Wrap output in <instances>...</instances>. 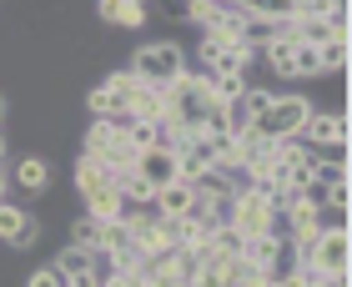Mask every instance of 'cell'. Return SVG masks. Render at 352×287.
Returning a JSON list of instances; mask_svg holds the SVG:
<instances>
[{
	"label": "cell",
	"mask_w": 352,
	"mask_h": 287,
	"mask_svg": "<svg viewBox=\"0 0 352 287\" xmlns=\"http://www.w3.org/2000/svg\"><path fill=\"white\" fill-rule=\"evenodd\" d=\"M126 71H131L141 86L171 91V86L182 81L191 66H186V51H182L176 41H146V45H141V51L131 56V66H126Z\"/></svg>",
	"instance_id": "cell-1"
},
{
	"label": "cell",
	"mask_w": 352,
	"mask_h": 287,
	"mask_svg": "<svg viewBox=\"0 0 352 287\" xmlns=\"http://www.w3.org/2000/svg\"><path fill=\"white\" fill-rule=\"evenodd\" d=\"M81 156L96 162V167H106L111 177H126V171L136 167L141 151H131V141H126L111 121H91V131L81 136Z\"/></svg>",
	"instance_id": "cell-2"
},
{
	"label": "cell",
	"mask_w": 352,
	"mask_h": 287,
	"mask_svg": "<svg viewBox=\"0 0 352 287\" xmlns=\"http://www.w3.org/2000/svg\"><path fill=\"white\" fill-rule=\"evenodd\" d=\"M312 111H317V106L307 101V96H277L267 116L252 121V136H262V141H297Z\"/></svg>",
	"instance_id": "cell-3"
},
{
	"label": "cell",
	"mask_w": 352,
	"mask_h": 287,
	"mask_svg": "<svg viewBox=\"0 0 352 287\" xmlns=\"http://www.w3.org/2000/svg\"><path fill=\"white\" fill-rule=\"evenodd\" d=\"M227 227L242 237V242H247V237H262V232H277V206H272L257 187H242V191L232 197Z\"/></svg>",
	"instance_id": "cell-4"
},
{
	"label": "cell",
	"mask_w": 352,
	"mask_h": 287,
	"mask_svg": "<svg viewBox=\"0 0 352 287\" xmlns=\"http://www.w3.org/2000/svg\"><path fill=\"white\" fill-rule=\"evenodd\" d=\"M307 262L322 277H347V267H352V232L347 227H327L322 237H317V247H312Z\"/></svg>",
	"instance_id": "cell-5"
},
{
	"label": "cell",
	"mask_w": 352,
	"mask_h": 287,
	"mask_svg": "<svg viewBox=\"0 0 352 287\" xmlns=\"http://www.w3.org/2000/svg\"><path fill=\"white\" fill-rule=\"evenodd\" d=\"M282 257H287L282 227H277V232H262V237H247V242H242V262H252L257 273H272V277H277V273H282V267H277Z\"/></svg>",
	"instance_id": "cell-6"
},
{
	"label": "cell",
	"mask_w": 352,
	"mask_h": 287,
	"mask_svg": "<svg viewBox=\"0 0 352 287\" xmlns=\"http://www.w3.org/2000/svg\"><path fill=\"white\" fill-rule=\"evenodd\" d=\"M297 141H302L307 151H317V147H332V141H347V116H342V111H312Z\"/></svg>",
	"instance_id": "cell-7"
},
{
	"label": "cell",
	"mask_w": 352,
	"mask_h": 287,
	"mask_svg": "<svg viewBox=\"0 0 352 287\" xmlns=\"http://www.w3.org/2000/svg\"><path fill=\"white\" fill-rule=\"evenodd\" d=\"M151 212L166 217V222L191 217V212H197V187H191V182H171V187H162V191H156V202H151Z\"/></svg>",
	"instance_id": "cell-8"
},
{
	"label": "cell",
	"mask_w": 352,
	"mask_h": 287,
	"mask_svg": "<svg viewBox=\"0 0 352 287\" xmlns=\"http://www.w3.org/2000/svg\"><path fill=\"white\" fill-rule=\"evenodd\" d=\"M131 171H136V177H146L156 191L171 187V182H182V177H176V151H162V147H146V151L136 156Z\"/></svg>",
	"instance_id": "cell-9"
},
{
	"label": "cell",
	"mask_w": 352,
	"mask_h": 287,
	"mask_svg": "<svg viewBox=\"0 0 352 287\" xmlns=\"http://www.w3.org/2000/svg\"><path fill=\"white\" fill-rule=\"evenodd\" d=\"M101 15H106V21L116 25V30H141L151 10L141 6V0H101Z\"/></svg>",
	"instance_id": "cell-10"
},
{
	"label": "cell",
	"mask_w": 352,
	"mask_h": 287,
	"mask_svg": "<svg viewBox=\"0 0 352 287\" xmlns=\"http://www.w3.org/2000/svg\"><path fill=\"white\" fill-rule=\"evenodd\" d=\"M81 202H86V217H91V222H121V212H126L116 182L101 187V191H91V197H81Z\"/></svg>",
	"instance_id": "cell-11"
},
{
	"label": "cell",
	"mask_w": 352,
	"mask_h": 287,
	"mask_svg": "<svg viewBox=\"0 0 352 287\" xmlns=\"http://www.w3.org/2000/svg\"><path fill=\"white\" fill-rule=\"evenodd\" d=\"M10 182L21 191H45V187H51V167H45L41 156H21L15 171H10Z\"/></svg>",
	"instance_id": "cell-12"
},
{
	"label": "cell",
	"mask_w": 352,
	"mask_h": 287,
	"mask_svg": "<svg viewBox=\"0 0 352 287\" xmlns=\"http://www.w3.org/2000/svg\"><path fill=\"white\" fill-rule=\"evenodd\" d=\"M91 257H96V252H81V247H71V242H66V247H60V257H56L51 267H56V273L66 277V282H76V277H86V273H91Z\"/></svg>",
	"instance_id": "cell-13"
},
{
	"label": "cell",
	"mask_w": 352,
	"mask_h": 287,
	"mask_svg": "<svg viewBox=\"0 0 352 287\" xmlns=\"http://www.w3.org/2000/svg\"><path fill=\"white\" fill-rule=\"evenodd\" d=\"M111 182H116V177H111L106 167L86 162V156L76 162V191H81V197H91V191H101V187H111Z\"/></svg>",
	"instance_id": "cell-14"
},
{
	"label": "cell",
	"mask_w": 352,
	"mask_h": 287,
	"mask_svg": "<svg viewBox=\"0 0 352 287\" xmlns=\"http://www.w3.org/2000/svg\"><path fill=\"white\" fill-rule=\"evenodd\" d=\"M312 76H322V56H317V45H292V81H312Z\"/></svg>",
	"instance_id": "cell-15"
},
{
	"label": "cell",
	"mask_w": 352,
	"mask_h": 287,
	"mask_svg": "<svg viewBox=\"0 0 352 287\" xmlns=\"http://www.w3.org/2000/svg\"><path fill=\"white\" fill-rule=\"evenodd\" d=\"M71 247H81V252H101V222L76 217V222H71Z\"/></svg>",
	"instance_id": "cell-16"
},
{
	"label": "cell",
	"mask_w": 352,
	"mask_h": 287,
	"mask_svg": "<svg viewBox=\"0 0 352 287\" xmlns=\"http://www.w3.org/2000/svg\"><path fill=\"white\" fill-rule=\"evenodd\" d=\"M25 206H15V202H0V242H15L21 237V227H25Z\"/></svg>",
	"instance_id": "cell-17"
},
{
	"label": "cell",
	"mask_w": 352,
	"mask_h": 287,
	"mask_svg": "<svg viewBox=\"0 0 352 287\" xmlns=\"http://www.w3.org/2000/svg\"><path fill=\"white\" fill-rule=\"evenodd\" d=\"M272 101H277V91H267V86H247V91H242V111H247L252 121H257V116H267V111H272Z\"/></svg>",
	"instance_id": "cell-18"
},
{
	"label": "cell",
	"mask_w": 352,
	"mask_h": 287,
	"mask_svg": "<svg viewBox=\"0 0 352 287\" xmlns=\"http://www.w3.org/2000/svg\"><path fill=\"white\" fill-rule=\"evenodd\" d=\"M186 21L201 25V30H212V25L221 21V0H191V6H186Z\"/></svg>",
	"instance_id": "cell-19"
},
{
	"label": "cell",
	"mask_w": 352,
	"mask_h": 287,
	"mask_svg": "<svg viewBox=\"0 0 352 287\" xmlns=\"http://www.w3.org/2000/svg\"><path fill=\"white\" fill-rule=\"evenodd\" d=\"M317 56H322V71H347V41H327Z\"/></svg>",
	"instance_id": "cell-20"
},
{
	"label": "cell",
	"mask_w": 352,
	"mask_h": 287,
	"mask_svg": "<svg viewBox=\"0 0 352 287\" xmlns=\"http://www.w3.org/2000/svg\"><path fill=\"white\" fill-rule=\"evenodd\" d=\"M25 287H66V277H60L56 267H36V273L25 277Z\"/></svg>",
	"instance_id": "cell-21"
},
{
	"label": "cell",
	"mask_w": 352,
	"mask_h": 287,
	"mask_svg": "<svg viewBox=\"0 0 352 287\" xmlns=\"http://www.w3.org/2000/svg\"><path fill=\"white\" fill-rule=\"evenodd\" d=\"M36 242H41V222H36V217H25V227H21V237H15L10 247H21V252H25V247H36Z\"/></svg>",
	"instance_id": "cell-22"
},
{
	"label": "cell",
	"mask_w": 352,
	"mask_h": 287,
	"mask_svg": "<svg viewBox=\"0 0 352 287\" xmlns=\"http://www.w3.org/2000/svg\"><path fill=\"white\" fill-rule=\"evenodd\" d=\"M146 287H186V277L182 273H156V277H146Z\"/></svg>",
	"instance_id": "cell-23"
},
{
	"label": "cell",
	"mask_w": 352,
	"mask_h": 287,
	"mask_svg": "<svg viewBox=\"0 0 352 287\" xmlns=\"http://www.w3.org/2000/svg\"><path fill=\"white\" fill-rule=\"evenodd\" d=\"M0 202H10V171L0 167Z\"/></svg>",
	"instance_id": "cell-24"
},
{
	"label": "cell",
	"mask_w": 352,
	"mask_h": 287,
	"mask_svg": "<svg viewBox=\"0 0 352 287\" xmlns=\"http://www.w3.org/2000/svg\"><path fill=\"white\" fill-rule=\"evenodd\" d=\"M6 111H10V101H6V91H0V121H6Z\"/></svg>",
	"instance_id": "cell-25"
},
{
	"label": "cell",
	"mask_w": 352,
	"mask_h": 287,
	"mask_svg": "<svg viewBox=\"0 0 352 287\" xmlns=\"http://www.w3.org/2000/svg\"><path fill=\"white\" fill-rule=\"evenodd\" d=\"M0 167H6V136H0Z\"/></svg>",
	"instance_id": "cell-26"
}]
</instances>
